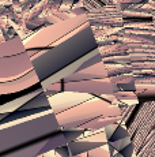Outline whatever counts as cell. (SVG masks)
I'll use <instances>...</instances> for the list:
<instances>
[{"mask_svg": "<svg viewBox=\"0 0 155 157\" xmlns=\"http://www.w3.org/2000/svg\"><path fill=\"white\" fill-rule=\"evenodd\" d=\"M67 145L50 108L0 123V157H40Z\"/></svg>", "mask_w": 155, "mask_h": 157, "instance_id": "6da1fadb", "label": "cell"}, {"mask_svg": "<svg viewBox=\"0 0 155 157\" xmlns=\"http://www.w3.org/2000/svg\"><path fill=\"white\" fill-rule=\"evenodd\" d=\"M127 128L133 157H155V101L143 104Z\"/></svg>", "mask_w": 155, "mask_h": 157, "instance_id": "7a4b0ae2", "label": "cell"}, {"mask_svg": "<svg viewBox=\"0 0 155 157\" xmlns=\"http://www.w3.org/2000/svg\"><path fill=\"white\" fill-rule=\"evenodd\" d=\"M63 134H64V138H65V142L70 144V142H74V141L79 140V138L83 137V130L80 128H76V130H61Z\"/></svg>", "mask_w": 155, "mask_h": 157, "instance_id": "3957f363", "label": "cell"}, {"mask_svg": "<svg viewBox=\"0 0 155 157\" xmlns=\"http://www.w3.org/2000/svg\"><path fill=\"white\" fill-rule=\"evenodd\" d=\"M129 137V132H128V128L123 124H117L116 126V130H114V134L112 135V138L108 141V142H114V141H118V140H124V138H128Z\"/></svg>", "mask_w": 155, "mask_h": 157, "instance_id": "277c9868", "label": "cell"}, {"mask_svg": "<svg viewBox=\"0 0 155 157\" xmlns=\"http://www.w3.org/2000/svg\"><path fill=\"white\" fill-rule=\"evenodd\" d=\"M86 157H110L109 156V149H108V144L103 145V146H99L97 149H93L91 152L87 153Z\"/></svg>", "mask_w": 155, "mask_h": 157, "instance_id": "5b68a950", "label": "cell"}, {"mask_svg": "<svg viewBox=\"0 0 155 157\" xmlns=\"http://www.w3.org/2000/svg\"><path fill=\"white\" fill-rule=\"evenodd\" d=\"M109 145H112L113 147H114L117 152H120V150H123L127 145L131 144V137L128 138H124V140H118V141H114V142H108Z\"/></svg>", "mask_w": 155, "mask_h": 157, "instance_id": "8992f818", "label": "cell"}, {"mask_svg": "<svg viewBox=\"0 0 155 157\" xmlns=\"http://www.w3.org/2000/svg\"><path fill=\"white\" fill-rule=\"evenodd\" d=\"M53 152H55V155H57V156H60V157H71L70 150H68V146H67V145L57 147V149H55Z\"/></svg>", "mask_w": 155, "mask_h": 157, "instance_id": "52a82bcc", "label": "cell"}, {"mask_svg": "<svg viewBox=\"0 0 155 157\" xmlns=\"http://www.w3.org/2000/svg\"><path fill=\"white\" fill-rule=\"evenodd\" d=\"M118 153H120L123 157H133V145H132V142H131L129 145H127V146H125L123 150H120Z\"/></svg>", "mask_w": 155, "mask_h": 157, "instance_id": "ba28073f", "label": "cell"}, {"mask_svg": "<svg viewBox=\"0 0 155 157\" xmlns=\"http://www.w3.org/2000/svg\"><path fill=\"white\" fill-rule=\"evenodd\" d=\"M5 116H7V115H4V113H0V122H2V120H3V119H4V117H5Z\"/></svg>", "mask_w": 155, "mask_h": 157, "instance_id": "9c48e42d", "label": "cell"}, {"mask_svg": "<svg viewBox=\"0 0 155 157\" xmlns=\"http://www.w3.org/2000/svg\"><path fill=\"white\" fill-rule=\"evenodd\" d=\"M112 157H123V156H121L120 153H116V155H114V156H112Z\"/></svg>", "mask_w": 155, "mask_h": 157, "instance_id": "30bf717a", "label": "cell"}]
</instances>
